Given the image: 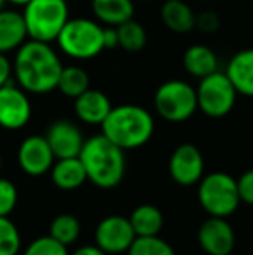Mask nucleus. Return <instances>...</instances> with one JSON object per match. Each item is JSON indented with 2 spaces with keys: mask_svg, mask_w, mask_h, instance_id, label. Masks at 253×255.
<instances>
[{
  "mask_svg": "<svg viewBox=\"0 0 253 255\" xmlns=\"http://www.w3.org/2000/svg\"><path fill=\"white\" fill-rule=\"evenodd\" d=\"M63 63L47 42L28 40L17 49L12 73L23 91L30 94H47L58 89Z\"/></svg>",
  "mask_w": 253,
  "mask_h": 255,
  "instance_id": "obj_1",
  "label": "nucleus"
},
{
  "mask_svg": "<svg viewBox=\"0 0 253 255\" xmlns=\"http://www.w3.org/2000/svg\"><path fill=\"white\" fill-rule=\"evenodd\" d=\"M78 158L87 172V181L101 189L116 188L125 177V151L102 134L85 139Z\"/></svg>",
  "mask_w": 253,
  "mask_h": 255,
  "instance_id": "obj_2",
  "label": "nucleus"
},
{
  "mask_svg": "<svg viewBox=\"0 0 253 255\" xmlns=\"http://www.w3.org/2000/svg\"><path fill=\"white\" fill-rule=\"evenodd\" d=\"M102 135L128 151L148 144L155 134V118L148 110L137 104H120L111 108L101 124Z\"/></svg>",
  "mask_w": 253,
  "mask_h": 255,
  "instance_id": "obj_3",
  "label": "nucleus"
},
{
  "mask_svg": "<svg viewBox=\"0 0 253 255\" xmlns=\"http://www.w3.org/2000/svg\"><path fill=\"white\" fill-rule=\"evenodd\" d=\"M23 19L31 40L51 44L70 19V9L66 0H30L24 5Z\"/></svg>",
  "mask_w": 253,
  "mask_h": 255,
  "instance_id": "obj_4",
  "label": "nucleus"
},
{
  "mask_svg": "<svg viewBox=\"0 0 253 255\" xmlns=\"http://www.w3.org/2000/svg\"><path fill=\"white\" fill-rule=\"evenodd\" d=\"M56 42L63 54L78 61L94 59L104 51L102 26L97 21L87 19V17L68 19Z\"/></svg>",
  "mask_w": 253,
  "mask_h": 255,
  "instance_id": "obj_5",
  "label": "nucleus"
},
{
  "mask_svg": "<svg viewBox=\"0 0 253 255\" xmlns=\"http://www.w3.org/2000/svg\"><path fill=\"white\" fill-rule=\"evenodd\" d=\"M198 200L203 210L213 217H229L240 207L236 179L226 172H210L198 182Z\"/></svg>",
  "mask_w": 253,
  "mask_h": 255,
  "instance_id": "obj_6",
  "label": "nucleus"
},
{
  "mask_svg": "<svg viewBox=\"0 0 253 255\" xmlns=\"http://www.w3.org/2000/svg\"><path fill=\"white\" fill-rule=\"evenodd\" d=\"M155 108L163 120L182 124L198 110L196 89L184 80L163 82L155 92Z\"/></svg>",
  "mask_w": 253,
  "mask_h": 255,
  "instance_id": "obj_7",
  "label": "nucleus"
},
{
  "mask_svg": "<svg viewBox=\"0 0 253 255\" xmlns=\"http://www.w3.org/2000/svg\"><path fill=\"white\" fill-rule=\"evenodd\" d=\"M198 110L210 118H224L233 111L236 104L238 91L226 73L217 70L215 73L199 78L196 89Z\"/></svg>",
  "mask_w": 253,
  "mask_h": 255,
  "instance_id": "obj_8",
  "label": "nucleus"
},
{
  "mask_svg": "<svg viewBox=\"0 0 253 255\" xmlns=\"http://www.w3.org/2000/svg\"><path fill=\"white\" fill-rule=\"evenodd\" d=\"M134 240V228L125 215H108L99 222L94 233V245L108 255L127 252Z\"/></svg>",
  "mask_w": 253,
  "mask_h": 255,
  "instance_id": "obj_9",
  "label": "nucleus"
},
{
  "mask_svg": "<svg viewBox=\"0 0 253 255\" xmlns=\"http://www.w3.org/2000/svg\"><path fill=\"white\" fill-rule=\"evenodd\" d=\"M31 103L26 91L14 84L0 87V127L5 130H19L30 122Z\"/></svg>",
  "mask_w": 253,
  "mask_h": 255,
  "instance_id": "obj_10",
  "label": "nucleus"
},
{
  "mask_svg": "<svg viewBox=\"0 0 253 255\" xmlns=\"http://www.w3.org/2000/svg\"><path fill=\"white\" fill-rule=\"evenodd\" d=\"M169 174L177 184L194 186L205 175V158L191 142L177 146L169 160Z\"/></svg>",
  "mask_w": 253,
  "mask_h": 255,
  "instance_id": "obj_11",
  "label": "nucleus"
},
{
  "mask_svg": "<svg viewBox=\"0 0 253 255\" xmlns=\"http://www.w3.org/2000/svg\"><path fill=\"white\" fill-rule=\"evenodd\" d=\"M54 161L56 156L45 135H30L19 144L17 163H19L21 170L31 177H40V175L51 172Z\"/></svg>",
  "mask_w": 253,
  "mask_h": 255,
  "instance_id": "obj_12",
  "label": "nucleus"
},
{
  "mask_svg": "<svg viewBox=\"0 0 253 255\" xmlns=\"http://www.w3.org/2000/svg\"><path fill=\"white\" fill-rule=\"evenodd\" d=\"M198 243L208 255H231L236 245V235L226 217L210 215L199 226Z\"/></svg>",
  "mask_w": 253,
  "mask_h": 255,
  "instance_id": "obj_13",
  "label": "nucleus"
},
{
  "mask_svg": "<svg viewBox=\"0 0 253 255\" xmlns=\"http://www.w3.org/2000/svg\"><path fill=\"white\" fill-rule=\"evenodd\" d=\"M45 139H47L56 160L58 158L78 156L85 142L80 128L73 122L68 120H58L51 124V127L47 128V134H45Z\"/></svg>",
  "mask_w": 253,
  "mask_h": 255,
  "instance_id": "obj_14",
  "label": "nucleus"
},
{
  "mask_svg": "<svg viewBox=\"0 0 253 255\" xmlns=\"http://www.w3.org/2000/svg\"><path fill=\"white\" fill-rule=\"evenodd\" d=\"M111 101L101 91L87 89L84 94L75 98V113L78 120L87 125H101L111 111Z\"/></svg>",
  "mask_w": 253,
  "mask_h": 255,
  "instance_id": "obj_15",
  "label": "nucleus"
},
{
  "mask_svg": "<svg viewBox=\"0 0 253 255\" xmlns=\"http://www.w3.org/2000/svg\"><path fill=\"white\" fill-rule=\"evenodd\" d=\"M28 31L23 14L17 10H0V52L17 51L26 42Z\"/></svg>",
  "mask_w": 253,
  "mask_h": 255,
  "instance_id": "obj_16",
  "label": "nucleus"
},
{
  "mask_svg": "<svg viewBox=\"0 0 253 255\" xmlns=\"http://www.w3.org/2000/svg\"><path fill=\"white\" fill-rule=\"evenodd\" d=\"M51 177L56 188L73 191L87 182V172L78 156L58 158L51 168Z\"/></svg>",
  "mask_w": 253,
  "mask_h": 255,
  "instance_id": "obj_17",
  "label": "nucleus"
},
{
  "mask_svg": "<svg viewBox=\"0 0 253 255\" xmlns=\"http://www.w3.org/2000/svg\"><path fill=\"white\" fill-rule=\"evenodd\" d=\"M226 75L233 82L238 94L253 98V49L234 54L227 64Z\"/></svg>",
  "mask_w": 253,
  "mask_h": 255,
  "instance_id": "obj_18",
  "label": "nucleus"
},
{
  "mask_svg": "<svg viewBox=\"0 0 253 255\" xmlns=\"http://www.w3.org/2000/svg\"><path fill=\"white\" fill-rule=\"evenodd\" d=\"M162 21L173 33H189L196 28V14L184 0H167L162 7Z\"/></svg>",
  "mask_w": 253,
  "mask_h": 255,
  "instance_id": "obj_19",
  "label": "nucleus"
},
{
  "mask_svg": "<svg viewBox=\"0 0 253 255\" xmlns=\"http://www.w3.org/2000/svg\"><path fill=\"white\" fill-rule=\"evenodd\" d=\"M182 64L186 71L196 78H205L219 70L217 54L206 45L194 44L186 49L182 56Z\"/></svg>",
  "mask_w": 253,
  "mask_h": 255,
  "instance_id": "obj_20",
  "label": "nucleus"
},
{
  "mask_svg": "<svg viewBox=\"0 0 253 255\" xmlns=\"http://www.w3.org/2000/svg\"><path fill=\"white\" fill-rule=\"evenodd\" d=\"M134 10V0H92V12L106 26H118L132 19Z\"/></svg>",
  "mask_w": 253,
  "mask_h": 255,
  "instance_id": "obj_21",
  "label": "nucleus"
},
{
  "mask_svg": "<svg viewBox=\"0 0 253 255\" xmlns=\"http://www.w3.org/2000/svg\"><path fill=\"white\" fill-rule=\"evenodd\" d=\"M135 236H156L163 228V214L158 207L149 203H142L132 210L130 217Z\"/></svg>",
  "mask_w": 253,
  "mask_h": 255,
  "instance_id": "obj_22",
  "label": "nucleus"
},
{
  "mask_svg": "<svg viewBox=\"0 0 253 255\" xmlns=\"http://www.w3.org/2000/svg\"><path fill=\"white\" fill-rule=\"evenodd\" d=\"M58 89L66 98H78L87 89H90V77L80 66H63L58 80Z\"/></svg>",
  "mask_w": 253,
  "mask_h": 255,
  "instance_id": "obj_23",
  "label": "nucleus"
},
{
  "mask_svg": "<svg viewBox=\"0 0 253 255\" xmlns=\"http://www.w3.org/2000/svg\"><path fill=\"white\" fill-rule=\"evenodd\" d=\"M118 31V47H122L127 52H139L146 47L148 42V33H146L144 26L132 17L125 23L116 26Z\"/></svg>",
  "mask_w": 253,
  "mask_h": 255,
  "instance_id": "obj_24",
  "label": "nucleus"
},
{
  "mask_svg": "<svg viewBox=\"0 0 253 255\" xmlns=\"http://www.w3.org/2000/svg\"><path fill=\"white\" fill-rule=\"evenodd\" d=\"M80 221L73 214H59L58 217H54V221L51 222V228H49V236H52L66 247L73 245L80 238Z\"/></svg>",
  "mask_w": 253,
  "mask_h": 255,
  "instance_id": "obj_25",
  "label": "nucleus"
},
{
  "mask_svg": "<svg viewBox=\"0 0 253 255\" xmlns=\"http://www.w3.org/2000/svg\"><path fill=\"white\" fill-rule=\"evenodd\" d=\"M127 255H175V250L167 240L156 236H135Z\"/></svg>",
  "mask_w": 253,
  "mask_h": 255,
  "instance_id": "obj_26",
  "label": "nucleus"
},
{
  "mask_svg": "<svg viewBox=\"0 0 253 255\" xmlns=\"http://www.w3.org/2000/svg\"><path fill=\"white\" fill-rule=\"evenodd\" d=\"M21 250V235L9 215H0V255H17Z\"/></svg>",
  "mask_w": 253,
  "mask_h": 255,
  "instance_id": "obj_27",
  "label": "nucleus"
},
{
  "mask_svg": "<svg viewBox=\"0 0 253 255\" xmlns=\"http://www.w3.org/2000/svg\"><path fill=\"white\" fill-rule=\"evenodd\" d=\"M23 255H70L68 247L59 243L52 236H40L33 240L30 245L24 249Z\"/></svg>",
  "mask_w": 253,
  "mask_h": 255,
  "instance_id": "obj_28",
  "label": "nucleus"
},
{
  "mask_svg": "<svg viewBox=\"0 0 253 255\" xmlns=\"http://www.w3.org/2000/svg\"><path fill=\"white\" fill-rule=\"evenodd\" d=\"M17 205V188L12 181L0 177V215H10Z\"/></svg>",
  "mask_w": 253,
  "mask_h": 255,
  "instance_id": "obj_29",
  "label": "nucleus"
},
{
  "mask_svg": "<svg viewBox=\"0 0 253 255\" xmlns=\"http://www.w3.org/2000/svg\"><path fill=\"white\" fill-rule=\"evenodd\" d=\"M236 184L241 202L247 205H253V168L241 174V177L236 179Z\"/></svg>",
  "mask_w": 253,
  "mask_h": 255,
  "instance_id": "obj_30",
  "label": "nucleus"
},
{
  "mask_svg": "<svg viewBox=\"0 0 253 255\" xmlns=\"http://www.w3.org/2000/svg\"><path fill=\"white\" fill-rule=\"evenodd\" d=\"M196 28L203 31V33H215L220 28V17L213 10H205L199 16H196Z\"/></svg>",
  "mask_w": 253,
  "mask_h": 255,
  "instance_id": "obj_31",
  "label": "nucleus"
},
{
  "mask_svg": "<svg viewBox=\"0 0 253 255\" xmlns=\"http://www.w3.org/2000/svg\"><path fill=\"white\" fill-rule=\"evenodd\" d=\"M102 44H104V49L118 47V31H116V26L102 28Z\"/></svg>",
  "mask_w": 253,
  "mask_h": 255,
  "instance_id": "obj_32",
  "label": "nucleus"
},
{
  "mask_svg": "<svg viewBox=\"0 0 253 255\" xmlns=\"http://www.w3.org/2000/svg\"><path fill=\"white\" fill-rule=\"evenodd\" d=\"M10 75H12V64L7 59L5 54L0 52V87L10 82Z\"/></svg>",
  "mask_w": 253,
  "mask_h": 255,
  "instance_id": "obj_33",
  "label": "nucleus"
},
{
  "mask_svg": "<svg viewBox=\"0 0 253 255\" xmlns=\"http://www.w3.org/2000/svg\"><path fill=\"white\" fill-rule=\"evenodd\" d=\"M70 255H108L106 252H102L101 249H97L95 245H85L77 249L75 252H71Z\"/></svg>",
  "mask_w": 253,
  "mask_h": 255,
  "instance_id": "obj_34",
  "label": "nucleus"
},
{
  "mask_svg": "<svg viewBox=\"0 0 253 255\" xmlns=\"http://www.w3.org/2000/svg\"><path fill=\"white\" fill-rule=\"evenodd\" d=\"M5 2L12 3V5H19V7H24L30 0H5Z\"/></svg>",
  "mask_w": 253,
  "mask_h": 255,
  "instance_id": "obj_35",
  "label": "nucleus"
},
{
  "mask_svg": "<svg viewBox=\"0 0 253 255\" xmlns=\"http://www.w3.org/2000/svg\"><path fill=\"white\" fill-rule=\"evenodd\" d=\"M3 5H5V0H0V10L3 9Z\"/></svg>",
  "mask_w": 253,
  "mask_h": 255,
  "instance_id": "obj_36",
  "label": "nucleus"
},
{
  "mask_svg": "<svg viewBox=\"0 0 253 255\" xmlns=\"http://www.w3.org/2000/svg\"><path fill=\"white\" fill-rule=\"evenodd\" d=\"M137 2H151V0H137Z\"/></svg>",
  "mask_w": 253,
  "mask_h": 255,
  "instance_id": "obj_37",
  "label": "nucleus"
},
{
  "mask_svg": "<svg viewBox=\"0 0 253 255\" xmlns=\"http://www.w3.org/2000/svg\"><path fill=\"white\" fill-rule=\"evenodd\" d=\"M0 170H2V156H0Z\"/></svg>",
  "mask_w": 253,
  "mask_h": 255,
  "instance_id": "obj_38",
  "label": "nucleus"
}]
</instances>
